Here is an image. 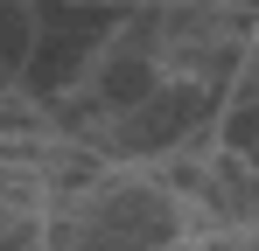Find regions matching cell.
Wrapping results in <instances>:
<instances>
[{
  "label": "cell",
  "instance_id": "cell-1",
  "mask_svg": "<svg viewBox=\"0 0 259 251\" xmlns=\"http://www.w3.org/2000/svg\"><path fill=\"white\" fill-rule=\"evenodd\" d=\"M189 237V216L154 167H105L84 196L42 209V251H168Z\"/></svg>",
  "mask_w": 259,
  "mask_h": 251
},
{
  "label": "cell",
  "instance_id": "cell-2",
  "mask_svg": "<svg viewBox=\"0 0 259 251\" xmlns=\"http://www.w3.org/2000/svg\"><path fill=\"white\" fill-rule=\"evenodd\" d=\"M133 14H140V28H147L168 77L231 98V77L252 49L259 14H245L238 0H133Z\"/></svg>",
  "mask_w": 259,
  "mask_h": 251
},
{
  "label": "cell",
  "instance_id": "cell-3",
  "mask_svg": "<svg viewBox=\"0 0 259 251\" xmlns=\"http://www.w3.org/2000/svg\"><path fill=\"white\" fill-rule=\"evenodd\" d=\"M126 14H133V0H35V49H28V70L14 91L35 98L42 112L56 98H70Z\"/></svg>",
  "mask_w": 259,
  "mask_h": 251
},
{
  "label": "cell",
  "instance_id": "cell-4",
  "mask_svg": "<svg viewBox=\"0 0 259 251\" xmlns=\"http://www.w3.org/2000/svg\"><path fill=\"white\" fill-rule=\"evenodd\" d=\"M217 119H224V91L168 77L154 98H140L133 112L105 119L84 147L105 154L112 167H154V161H168V154H182V147H196V140H210Z\"/></svg>",
  "mask_w": 259,
  "mask_h": 251
},
{
  "label": "cell",
  "instance_id": "cell-5",
  "mask_svg": "<svg viewBox=\"0 0 259 251\" xmlns=\"http://www.w3.org/2000/svg\"><path fill=\"white\" fill-rule=\"evenodd\" d=\"M196 251H259L252 230H196Z\"/></svg>",
  "mask_w": 259,
  "mask_h": 251
},
{
  "label": "cell",
  "instance_id": "cell-6",
  "mask_svg": "<svg viewBox=\"0 0 259 251\" xmlns=\"http://www.w3.org/2000/svg\"><path fill=\"white\" fill-rule=\"evenodd\" d=\"M168 251H196V237H175V244H168Z\"/></svg>",
  "mask_w": 259,
  "mask_h": 251
},
{
  "label": "cell",
  "instance_id": "cell-7",
  "mask_svg": "<svg viewBox=\"0 0 259 251\" xmlns=\"http://www.w3.org/2000/svg\"><path fill=\"white\" fill-rule=\"evenodd\" d=\"M252 230H259V203H252Z\"/></svg>",
  "mask_w": 259,
  "mask_h": 251
},
{
  "label": "cell",
  "instance_id": "cell-8",
  "mask_svg": "<svg viewBox=\"0 0 259 251\" xmlns=\"http://www.w3.org/2000/svg\"><path fill=\"white\" fill-rule=\"evenodd\" d=\"M252 49H259V28H252Z\"/></svg>",
  "mask_w": 259,
  "mask_h": 251
},
{
  "label": "cell",
  "instance_id": "cell-9",
  "mask_svg": "<svg viewBox=\"0 0 259 251\" xmlns=\"http://www.w3.org/2000/svg\"><path fill=\"white\" fill-rule=\"evenodd\" d=\"M35 251H42V244H35Z\"/></svg>",
  "mask_w": 259,
  "mask_h": 251
}]
</instances>
